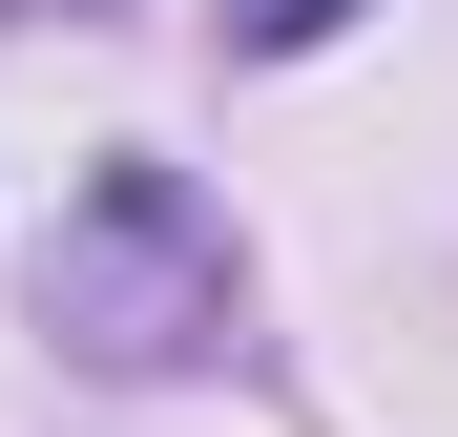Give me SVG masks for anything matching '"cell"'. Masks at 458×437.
<instances>
[{
    "label": "cell",
    "mask_w": 458,
    "mask_h": 437,
    "mask_svg": "<svg viewBox=\"0 0 458 437\" xmlns=\"http://www.w3.org/2000/svg\"><path fill=\"white\" fill-rule=\"evenodd\" d=\"M354 21V0H229V42H250V63H292V42H334Z\"/></svg>",
    "instance_id": "obj_2"
},
{
    "label": "cell",
    "mask_w": 458,
    "mask_h": 437,
    "mask_svg": "<svg viewBox=\"0 0 458 437\" xmlns=\"http://www.w3.org/2000/svg\"><path fill=\"white\" fill-rule=\"evenodd\" d=\"M229 313H250V271H229V208L188 167H105L42 230V333L84 375H188V354H229Z\"/></svg>",
    "instance_id": "obj_1"
}]
</instances>
